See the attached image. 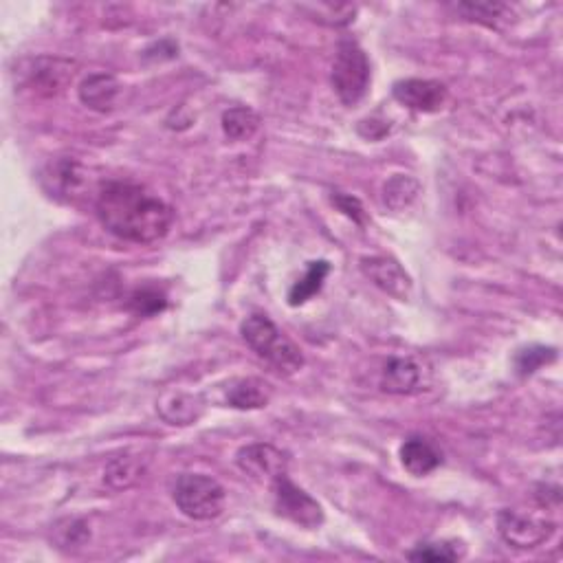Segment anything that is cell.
<instances>
[{
	"label": "cell",
	"mask_w": 563,
	"mask_h": 563,
	"mask_svg": "<svg viewBox=\"0 0 563 563\" xmlns=\"http://www.w3.org/2000/svg\"><path fill=\"white\" fill-rule=\"evenodd\" d=\"M361 269L368 275L374 286L383 293L392 295L394 300L407 302L412 295V280L399 262L388 256H372L361 260Z\"/></svg>",
	"instance_id": "9c48e42d"
},
{
	"label": "cell",
	"mask_w": 563,
	"mask_h": 563,
	"mask_svg": "<svg viewBox=\"0 0 563 563\" xmlns=\"http://www.w3.org/2000/svg\"><path fill=\"white\" fill-rule=\"evenodd\" d=\"M423 366L412 357H392L381 374V390L388 394H414L423 390Z\"/></svg>",
	"instance_id": "30bf717a"
},
{
	"label": "cell",
	"mask_w": 563,
	"mask_h": 563,
	"mask_svg": "<svg viewBox=\"0 0 563 563\" xmlns=\"http://www.w3.org/2000/svg\"><path fill=\"white\" fill-rule=\"evenodd\" d=\"M304 9L317 11V14H328L324 25L328 27H346L355 20L357 7L352 5H328V3H317V5H302Z\"/></svg>",
	"instance_id": "603a6c76"
},
{
	"label": "cell",
	"mask_w": 563,
	"mask_h": 563,
	"mask_svg": "<svg viewBox=\"0 0 563 563\" xmlns=\"http://www.w3.org/2000/svg\"><path fill=\"white\" fill-rule=\"evenodd\" d=\"M418 192H421V185H418L414 176L396 174L383 185V203L394 212H399V209L410 207L416 201Z\"/></svg>",
	"instance_id": "ac0fdd59"
},
{
	"label": "cell",
	"mask_w": 563,
	"mask_h": 563,
	"mask_svg": "<svg viewBox=\"0 0 563 563\" xmlns=\"http://www.w3.org/2000/svg\"><path fill=\"white\" fill-rule=\"evenodd\" d=\"M95 212L110 234L137 245H152L165 238L174 223V209L168 203L152 196L146 187L124 181L102 185Z\"/></svg>",
	"instance_id": "6da1fadb"
},
{
	"label": "cell",
	"mask_w": 563,
	"mask_h": 563,
	"mask_svg": "<svg viewBox=\"0 0 563 563\" xmlns=\"http://www.w3.org/2000/svg\"><path fill=\"white\" fill-rule=\"evenodd\" d=\"M392 95L396 102L414 110V113H438V110L445 108L449 99V91L443 82L418 80V77L396 82Z\"/></svg>",
	"instance_id": "52a82bcc"
},
{
	"label": "cell",
	"mask_w": 563,
	"mask_h": 563,
	"mask_svg": "<svg viewBox=\"0 0 563 563\" xmlns=\"http://www.w3.org/2000/svg\"><path fill=\"white\" fill-rule=\"evenodd\" d=\"M128 311L141 317H152L161 311H165L168 306V295L161 289H154V286H143V289L132 291L128 297Z\"/></svg>",
	"instance_id": "ffe728a7"
},
{
	"label": "cell",
	"mask_w": 563,
	"mask_h": 563,
	"mask_svg": "<svg viewBox=\"0 0 563 563\" xmlns=\"http://www.w3.org/2000/svg\"><path fill=\"white\" fill-rule=\"evenodd\" d=\"M456 542H427L418 544L407 553L410 561H458L465 557V548H458Z\"/></svg>",
	"instance_id": "44dd1931"
},
{
	"label": "cell",
	"mask_w": 563,
	"mask_h": 563,
	"mask_svg": "<svg viewBox=\"0 0 563 563\" xmlns=\"http://www.w3.org/2000/svg\"><path fill=\"white\" fill-rule=\"evenodd\" d=\"M236 465L242 473H247V476H251L253 480L260 482L267 480L271 484L275 478L284 476L286 469H289V458L273 445L253 443L238 449Z\"/></svg>",
	"instance_id": "ba28073f"
},
{
	"label": "cell",
	"mask_w": 563,
	"mask_h": 563,
	"mask_svg": "<svg viewBox=\"0 0 563 563\" xmlns=\"http://www.w3.org/2000/svg\"><path fill=\"white\" fill-rule=\"evenodd\" d=\"M271 396L273 390L267 381L249 377L231 381L227 390V403L229 407H236V410H260V407L269 405Z\"/></svg>",
	"instance_id": "5bb4252c"
},
{
	"label": "cell",
	"mask_w": 563,
	"mask_h": 563,
	"mask_svg": "<svg viewBox=\"0 0 563 563\" xmlns=\"http://www.w3.org/2000/svg\"><path fill=\"white\" fill-rule=\"evenodd\" d=\"M399 456L403 469L416 478L429 476V473H434L440 467V462H443V454L423 436L407 438L399 449Z\"/></svg>",
	"instance_id": "7c38bea8"
},
{
	"label": "cell",
	"mask_w": 563,
	"mask_h": 563,
	"mask_svg": "<svg viewBox=\"0 0 563 563\" xmlns=\"http://www.w3.org/2000/svg\"><path fill=\"white\" fill-rule=\"evenodd\" d=\"M245 344L284 377L304 368V355L267 315H249L240 326Z\"/></svg>",
	"instance_id": "7a4b0ae2"
},
{
	"label": "cell",
	"mask_w": 563,
	"mask_h": 563,
	"mask_svg": "<svg viewBox=\"0 0 563 563\" xmlns=\"http://www.w3.org/2000/svg\"><path fill=\"white\" fill-rule=\"evenodd\" d=\"M75 64L58 58H40L33 62L29 84L40 95H55L73 80Z\"/></svg>",
	"instance_id": "8fae6325"
},
{
	"label": "cell",
	"mask_w": 563,
	"mask_h": 563,
	"mask_svg": "<svg viewBox=\"0 0 563 563\" xmlns=\"http://www.w3.org/2000/svg\"><path fill=\"white\" fill-rule=\"evenodd\" d=\"M372 80L370 60L355 40L344 38L339 42L333 62V88L341 104L355 106L366 97Z\"/></svg>",
	"instance_id": "277c9868"
},
{
	"label": "cell",
	"mask_w": 563,
	"mask_h": 563,
	"mask_svg": "<svg viewBox=\"0 0 563 563\" xmlns=\"http://www.w3.org/2000/svg\"><path fill=\"white\" fill-rule=\"evenodd\" d=\"M330 273V264L326 260L308 262V269L302 280H297L289 291V304L291 306H304L308 300L324 289V282Z\"/></svg>",
	"instance_id": "2e32d148"
},
{
	"label": "cell",
	"mask_w": 563,
	"mask_h": 563,
	"mask_svg": "<svg viewBox=\"0 0 563 563\" xmlns=\"http://www.w3.org/2000/svg\"><path fill=\"white\" fill-rule=\"evenodd\" d=\"M271 489L275 513L284 517V520L302 526L306 531H315V528L324 524L322 506H319L313 495H308L304 489L293 484L286 473L271 482Z\"/></svg>",
	"instance_id": "5b68a950"
},
{
	"label": "cell",
	"mask_w": 563,
	"mask_h": 563,
	"mask_svg": "<svg viewBox=\"0 0 563 563\" xmlns=\"http://www.w3.org/2000/svg\"><path fill=\"white\" fill-rule=\"evenodd\" d=\"M498 533L506 544L520 550H531L548 542L555 533V524L535 520L515 511H502L498 515Z\"/></svg>",
	"instance_id": "8992f818"
},
{
	"label": "cell",
	"mask_w": 563,
	"mask_h": 563,
	"mask_svg": "<svg viewBox=\"0 0 563 563\" xmlns=\"http://www.w3.org/2000/svg\"><path fill=\"white\" fill-rule=\"evenodd\" d=\"M260 128V115L249 106H234L223 113V132L231 141H247Z\"/></svg>",
	"instance_id": "e0dca14e"
},
{
	"label": "cell",
	"mask_w": 563,
	"mask_h": 563,
	"mask_svg": "<svg viewBox=\"0 0 563 563\" xmlns=\"http://www.w3.org/2000/svg\"><path fill=\"white\" fill-rule=\"evenodd\" d=\"M203 414V403L190 394H172L170 403L161 405V416L172 425H192Z\"/></svg>",
	"instance_id": "d6986e66"
},
{
	"label": "cell",
	"mask_w": 563,
	"mask_h": 563,
	"mask_svg": "<svg viewBox=\"0 0 563 563\" xmlns=\"http://www.w3.org/2000/svg\"><path fill=\"white\" fill-rule=\"evenodd\" d=\"M333 203L337 205L339 212H344L350 220H355L357 225L366 223V212H363V205L359 198L344 194V192H333Z\"/></svg>",
	"instance_id": "d4e9b609"
},
{
	"label": "cell",
	"mask_w": 563,
	"mask_h": 563,
	"mask_svg": "<svg viewBox=\"0 0 563 563\" xmlns=\"http://www.w3.org/2000/svg\"><path fill=\"white\" fill-rule=\"evenodd\" d=\"M172 500L185 517L194 522H207L223 513L225 489L205 473H181L174 482Z\"/></svg>",
	"instance_id": "3957f363"
},
{
	"label": "cell",
	"mask_w": 563,
	"mask_h": 563,
	"mask_svg": "<svg viewBox=\"0 0 563 563\" xmlns=\"http://www.w3.org/2000/svg\"><path fill=\"white\" fill-rule=\"evenodd\" d=\"M557 352L553 348H544V346H533V348H524L520 350V355L515 357V368L522 377H528V374L537 372L544 363L555 361Z\"/></svg>",
	"instance_id": "7402d4cb"
},
{
	"label": "cell",
	"mask_w": 563,
	"mask_h": 563,
	"mask_svg": "<svg viewBox=\"0 0 563 563\" xmlns=\"http://www.w3.org/2000/svg\"><path fill=\"white\" fill-rule=\"evenodd\" d=\"M66 528H58V533L62 535L60 544L62 546H84L88 542V526L82 520H66Z\"/></svg>",
	"instance_id": "484cf974"
},
{
	"label": "cell",
	"mask_w": 563,
	"mask_h": 563,
	"mask_svg": "<svg viewBox=\"0 0 563 563\" xmlns=\"http://www.w3.org/2000/svg\"><path fill=\"white\" fill-rule=\"evenodd\" d=\"M506 9L509 7L502 3H460L458 5V11H462L467 18L487 22V25H493L495 18H502Z\"/></svg>",
	"instance_id": "cb8c5ba5"
},
{
	"label": "cell",
	"mask_w": 563,
	"mask_h": 563,
	"mask_svg": "<svg viewBox=\"0 0 563 563\" xmlns=\"http://www.w3.org/2000/svg\"><path fill=\"white\" fill-rule=\"evenodd\" d=\"M146 471V465L139 456H117L106 465L104 471V482L108 484L113 491H126L130 487H135L139 482V478Z\"/></svg>",
	"instance_id": "9a60e30c"
},
{
	"label": "cell",
	"mask_w": 563,
	"mask_h": 563,
	"mask_svg": "<svg viewBox=\"0 0 563 563\" xmlns=\"http://www.w3.org/2000/svg\"><path fill=\"white\" fill-rule=\"evenodd\" d=\"M119 88L117 77L108 73H93L80 84L77 93H80V102L86 108L95 110V113H110L115 108Z\"/></svg>",
	"instance_id": "4fadbf2b"
}]
</instances>
